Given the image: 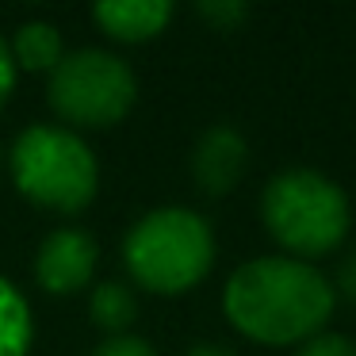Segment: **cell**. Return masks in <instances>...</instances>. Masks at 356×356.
Instances as JSON below:
<instances>
[{
  "label": "cell",
  "instance_id": "5bb4252c",
  "mask_svg": "<svg viewBox=\"0 0 356 356\" xmlns=\"http://www.w3.org/2000/svg\"><path fill=\"white\" fill-rule=\"evenodd\" d=\"M92 356H157V353H154V348H149L142 337H131V333H123V337H108Z\"/></svg>",
  "mask_w": 356,
  "mask_h": 356
},
{
  "label": "cell",
  "instance_id": "9c48e42d",
  "mask_svg": "<svg viewBox=\"0 0 356 356\" xmlns=\"http://www.w3.org/2000/svg\"><path fill=\"white\" fill-rule=\"evenodd\" d=\"M12 62L19 70H31V73H54V65L62 62V35H58L54 24L47 19H31L16 31L12 39Z\"/></svg>",
  "mask_w": 356,
  "mask_h": 356
},
{
  "label": "cell",
  "instance_id": "52a82bcc",
  "mask_svg": "<svg viewBox=\"0 0 356 356\" xmlns=\"http://www.w3.org/2000/svg\"><path fill=\"white\" fill-rule=\"evenodd\" d=\"M245 169H249V146L234 127L218 123L200 134V142L192 149V177L200 184V192L207 195L234 192Z\"/></svg>",
  "mask_w": 356,
  "mask_h": 356
},
{
  "label": "cell",
  "instance_id": "6da1fadb",
  "mask_svg": "<svg viewBox=\"0 0 356 356\" xmlns=\"http://www.w3.org/2000/svg\"><path fill=\"white\" fill-rule=\"evenodd\" d=\"M330 280L295 257H257L241 264L222 291L234 330L261 345H307L333 314Z\"/></svg>",
  "mask_w": 356,
  "mask_h": 356
},
{
  "label": "cell",
  "instance_id": "2e32d148",
  "mask_svg": "<svg viewBox=\"0 0 356 356\" xmlns=\"http://www.w3.org/2000/svg\"><path fill=\"white\" fill-rule=\"evenodd\" d=\"M12 88H16V62H12V50H8V42L0 39V108L8 104Z\"/></svg>",
  "mask_w": 356,
  "mask_h": 356
},
{
  "label": "cell",
  "instance_id": "ba28073f",
  "mask_svg": "<svg viewBox=\"0 0 356 356\" xmlns=\"http://www.w3.org/2000/svg\"><path fill=\"white\" fill-rule=\"evenodd\" d=\"M92 16L111 39L146 42L169 27L172 4L169 0H108V4H96Z\"/></svg>",
  "mask_w": 356,
  "mask_h": 356
},
{
  "label": "cell",
  "instance_id": "5b68a950",
  "mask_svg": "<svg viewBox=\"0 0 356 356\" xmlns=\"http://www.w3.org/2000/svg\"><path fill=\"white\" fill-rule=\"evenodd\" d=\"M50 108L77 127H111L134 108L138 81L108 50H73L50 73Z\"/></svg>",
  "mask_w": 356,
  "mask_h": 356
},
{
  "label": "cell",
  "instance_id": "9a60e30c",
  "mask_svg": "<svg viewBox=\"0 0 356 356\" xmlns=\"http://www.w3.org/2000/svg\"><path fill=\"white\" fill-rule=\"evenodd\" d=\"M200 16L211 19L215 27H234L238 19L249 16L245 4H226V0H218V4H200Z\"/></svg>",
  "mask_w": 356,
  "mask_h": 356
},
{
  "label": "cell",
  "instance_id": "7c38bea8",
  "mask_svg": "<svg viewBox=\"0 0 356 356\" xmlns=\"http://www.w3.org/2000/svg\"><path fill=\"white\" fill-rule=\"evenodd\" d=\"M295 356H356V345L348 337H341V333H318L307 345H299Z\"/></svg>",
  "mask_w": 356,
  "mask_h": 356
},
{
  "label": "cell",
  "instance_id": "4fadbf2b",
  "mask_svg": "<svg viewBox=\"0 0 356 356\" xmlns=\"http://www.w3.org/2000/svg\"><path fill=\"white\" fill-rule=\"evenodd\" d=\"M330 287H333V295H341L345 302H353V307H356V249L341 257V264H337V272H333Z\"/></svg>",
  "mask_w": 356,
  "mask_h": 356
},
{
  "label": "cell",
  "instance_id": "8992f818",
  "mask_svg": "<svg viewBox=\"0 0 356 356\" xmlns=\"http://www.w3.org/2000/svg\"><path fill=\"white\" fill-rule=\"evenodd\" d=\"M96 268V238L77 226H62V230L47 234L35 253V280L47 287L50 295H70L92 280Z\"/></svg>",
  "mask_w": 356,
  "mask_h": 356
},
{
  "label": "cell",
  "instance_id": "277c9868",
  "mask_svg": "<svg viewBox=\"0 0 356 356\" xmlns=\"http://www.w3.org/2000/svg\"><path fill=\"white\" fill-rule=\"evenodd\" d=\"M12 180L31 203L73 215L92 203L100 169L92 149L73 131L27 127L12 146Z\"/></svg>",
  "mask_w": 356,
  "mask_h": 356
},
{
  "label": "cell",
  "instance_id": "3957f363",
  "mask_svg": "<svg viewBox=\"0 0 356 356\" xmlns=\"http://www.w3.org/2000/svg\"><path fill=\"white\" fill-rule=\"evenodd\" d=\"M127 272L157 295H177L195 287L215 261L211 226L195 211L157 207L131 226L123 241Z\"/></svg>",
  "mask_w": 356,
  "mask_h": 356
},
{
  "label": "cell",
  "instance_id": "8fae6325",
  "mask_svg": "<svg viewBox=\"0 0 356 356\" xmlns=\"http://www.w3.org/2000/svg\"><path fill=\"white\" fill-rule=\"evenodd\" d=\"M31 345V314L8 280H0V356H24Z\"/></svg>",
  "mask_w": 356,
  "mask_h": 356
},
{
  "label": "cell",
  "instance_id": "7a4b0ae2",
  "mask_svg": "<svg viewBox=\"0 0 356 356\" xmlns=\"http://www.w3.org/2000/svg\"><path fill=\"white\" fill-rule=\"evenodd\" d=\"M268 234L295 257H325L348 234V195L318 169H287L268 180L261 195Z\"/></svg>",
  "mask_w": 356,
  "mask_h": 356
},
{
  "label": "cell",
  "instance_id": "30bf717a",
  "mask_svg": "<svg viewBox=\"0 0 356 356\" xmlns=\"http://www.w3.org/2000/svg\"><path fill=\"white\" fill-rule=\"evenodd\" d=\"M88 318H92L108 337H123V333L134 325V318H138V299H134V291L127 284H119V280H104V284L92 287Z\"/></svg>",
  "mask_w": 356,
  "mask_h": 356
},
{
  "label": "cell",
  "instance_id": "e0dca14e",
  "mask_svg": "<svg viewBox=\"0 0 356 356\" xmlns=\"http://www.w3.org/2000/svg\"><path fill=\"white\" fill-rule=\"evenodd\" d=\"M184 356H234L230 348H218V345H195V348H188Z\"/></svg>",
  "mask_w": 356,
  "mask_h": 356
}]
</instances>
